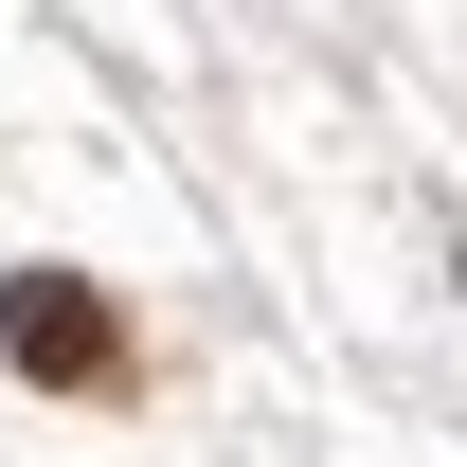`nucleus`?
<instances>
[{"label":"nucleus","instance_id":"f257e3e1","mask_svg":"<svg viewBox=\"0 0 467 467\" xmlns=\"http://www.w3.org/2000/svg\"><path fill=\"white\" fill-rule=\"evenodd\" d=\"M0 359L18 378H109V306L72 288V270H18L0 288Z\"/></svg>","mask_w":467,"mask_h":467}]
</instances>
